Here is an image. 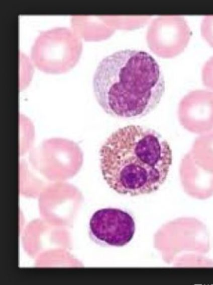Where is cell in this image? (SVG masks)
I'll return each instance as SVG.
<instances>
[{
    "label": "cell",
    "mask_w": 213,
    "mask_h": 285,
    "mask_svg": "<svg viewBox=\"0 0 213 285\" xmlns=\"http://www.w3.org/2000/svg\"><path fill=\"white\" fill-rule=\"evenodd\" d=\"M99 157L108 185L119 194L131 196L158 190L172 162L167 141L156 130L136 125L112 133L101 147Z\"/></svg>",
    "instance_id": "obj_1"
},
{
    "label": "cell",
    "mask_w": 213,
    "mask_h": 285,
    "mask_svg": "<svg viewBox=\"0 0 213 285\" xmlns=\"http://www.w3.org/2000/svg\"><path fill=\"white\" fill-rule=\"evenodd\" d=\"M92 85L104 111L124 119L150 113L165 91L164 77L156 60L137 49L120 50L104 57L96 68Z\"/></svg>",
    "instance_id": "obj_2"
},
{
    "label": "cell",
    "mask_w": 213,
    "mask_h": 285,
    "mask_svg": "<svg viewBox=\"0 0 213 285\" xmlns=\"http://www.w3.org/2000/svg\"><path fill=\"white\" fill-rule=\"evenodd\" d=\"M91 235L96 240L109 245L122 247L133 238L135 223L127 212L115 208L95 211L89 221Z\"/></svg>",
    "instance_id": "obj_3"
},
{
    "label": "cell",
    "mask_w": 213,
    "mask_h": 285,
    "mask_svg": "<svg viewBox=\"0 0 213 285\" xmlns=\"http://www.w3.org/2000/svg\"><path fill=\"white\" fill-rule=\"evenodd\" d=\"M181 122L189 130L204 134L213 129V92L199 90L190 92L181 103Z\"/></svg>",
    "instance_id": "obj_4"
},
{
    "label": "cell",
    "mask_w": 213,
    "mask_h": 285,
    "mask_svg": "<svg viewBox=\"0 0 213 285\" xmlns=\"http://www.w3.org/2000/svg\"><path fill=\"white\" fill-rule=\"evenodd\" d=\"M158 26V48L161 54L171 56L183 48L188 40L189 31L183 19L162 18Z\"/></svg>",
    "instance_id": "obj_5"
},
{
    "label": "cell",
    "mask_w": 213,
    "mask_h": 285,
    "mask_svg": "<svg viewBox=\"0 0 213 285\" xmlns=\"http://www.w3.org/2000/svg\"><path fill=\"white\" fill-rule=\"evenodd\" d=\"M181 175L186 190L194 197L205 199L213 195V173L198 165L191 154L182 162Z\"/></svg>",
    "instance_id": "obj_6"
},
{
    "label": "cell",
    "mask_w": 213,
    "mask_h": 285,
    "mask_svg": "<svg viewBox=\"0 0 213 285\" xmlns=\"http://www.w3.org/2000/svg\"><path fill=\"white\" fill-rule=\"evenodd\" d=\"M191 155L198 165L213 173V131L202 134L195 139Z\"/></svg>",
    "instance_id": "obj_7"
},
{
    "label": "cell",
    "mask_w": 213,
    "mask_h": 285,
    "mask_svg": "<svg viewBox=\"0 0 213 285\" xmlns=\"http://www.w3.org/2000/svg\"><path fill=\"white\" fill-rule=\"evenodd\" d=\"M201 34L213 47V15H207L203 18L201 24Z\"/></svg>",
    "instance_id": "obj_8"
},
{
    "label": "cell",
    "mask_w": 213,
    "mask_h": 285,
    "mask_svg": "<svg viewBox=\"0 0 213 285\" xmlns=\"http://www.w3.org/2000/svg\"><path fill=\"white\" fill-rule=\"evenodd\" d=\"M202 80L204 85L213 92V56L206 61L202 67Z\"/></svg>",
    "instance_id": "obj_9"
}]
</instances>
